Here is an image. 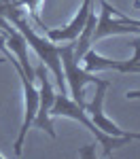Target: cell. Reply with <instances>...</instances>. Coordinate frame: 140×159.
<instances>
[{
    "label": "cell",
    "mask_w": 140,
    "mask_h": 159,
    "mask_svg": "<svg viewBox=\"0 0 140 159\" xmlns=\"http://www.w3.org/2000/svg\"><path fill=\"white\" fill-rule=\"evenodd\" d=\"M4 19H7V21H11V24L15 25L21 34H24L25 43L36 51L38 60H40L51 70L53 79L57 81L60 91H66V79H64V68H62V60H60L62 45H55L53 40H49V38L38 36L36 32H34V28H32V24H30V19H28V11L21 9V4H19V2H13L11 9H9L7 15H4Z\"/></svg>",
    "instance_id": "6da1fadb"
},
{
    "label": "cell",
    "mask_w": 140,
    "mask_h": 159,
    "mask_svg": "<svg viewBox=\"0 0 140 159\" xmlns=\"http://www.w3.org/2000/svg\"><path fill=\"white\" fill-rule=\"evenodd\" d=\"M49 115H51V117H68V119H75V121H79L81 125H85L89 132L96 136V140L104 147V151H102V155H104V157H111L115 148L125 147V144H129L132 140H140V132H129V134H125V136L104 134L102 129H98V127L91 123V119L85 115V108H83V106H79L76 102H72V100L68 98V93H66V91H60V93L55 96Z\"/></svg>",
    "instance_id": "7a4b0ae2"
},
{
    "label": "cell",
    "mask_w": 140,
    "mask_h": 159,
    "mask_svg": "<svg viewBox=\"0 0 140 159\" xmlns=\"http://www.w3.org/2000/svg\"><path fill=\"white\" fill-rule=\"evenodd\" d=\"M60 60H62V68H64V79L68 81V89H70V96H72V102H76L79 106L85 108V98H83V87L87 83H98L100 79L96 74L87 72V70H81L76 66L75 60V40H68V45H62V51H60Z\"/></svg>",
    "instance_id": "3957f363"
},
{
    "label": "cell",
    "mask_w": 140,
    "mask_h": 159,
    "mask_svg": "<svg viewBox=\"0 0 140 159\" xmlns=\"http://www.w3.org/2000/svg\"><path fill=\"white\" fill-rule=\"evenodd\" d=\"M34 72H36V83H38V110H36V117H34L32 125H36L38 129H45L51 138H55V129L51 125V115H49L51 106H53V100H55L49 68L40 61Z\"/></svg>",
    "instance_id": "277c9868"
},
{
    "label": "cell",
    "mask_w": 140,
    "mask_h": 159,
    "mask_svg": "<svg viewBox=\"0 0 140 159\" xmlns=\"http://www.w3.org/2000/svg\"><path fill=\"white\" fill-rule=\"evenodd\" d=\"M108 87H111V83L104 81V79H100V81L96 83V96H93V102H91V104H85V112L91 115V123H93L98 129H102L104 134L125 136V134H129V132L121 129L119 125H115V123L104 115V96H106V89H108Z\"/></svg>",
    "instance_id": "5b68a950"
},
{
    "label": "cell",
    "mask_w": 140,
    "mask_h": 159,
    "mask_svg": "<svg viewBox=\"0 0 140 159\" xmlns=\"http://www.w3.org/2000/svg\"><path fill=\"white\" fill-rule=\"evenodd\" d=\"M134 51L136 55L132 60L117 61V60H106L98 55L96 51L87 49L83 60H85V70L87 72H96V70H119V72H140V40H134Z\"/></svg>",
    "instance_id": "8992f818"
},
{
    "label": "cell",
    "mask_w": 140,
    "mask_h": 159,
    "mask_svg": "<svg viewBox=\"0 0 140 159\" xmlns=\"http://www.w3.org/2000/svg\"><path fill=\"white\" fill-rule=\"evenodd\" d=\"M111 15H113V7L108 2H102V15H100V19L96 21L93 34H91L93 45H96V40L106 38V36H115V34H129V32L132 34H140V28L123 24V21H113Z\"/></svg>",
    "instance_id": "52a82bcc"
},
{
    "label": "cell",
    "mask_w": 140,
    "mask_h": 159,
    "mask_svg": "<svg viewBox=\"0 0 140 159\" xmlns=\"http://www.w3.org/2000/svg\"><path fill=\"white\" fill-rule=\"evenodd\" d=\"M91 11H93V0H83V4H81V9H79V13H76V17L66 25V28H62V30L45 28L47 38L53 40V43H60V40H64V43L76 40V36L81 34V30H83V25H85V21H87V17L91 15Z\"/></svg>",
    "instance_id": "ba28073f"
},
{
    "label": "cell",
    "mask_w": 140,
    "mask_h": 159,
    "mask_svg": "<svg viewBox=\"0 0 140 159\" xmlns=\"http://www.w3.org/2000/svg\"><path fill=\"white\" fill-rule=\"evenodd\" d=\"M0 51L4 53V57H11V53L7 51V40H4V34H2V30H0Z\"/></svg>",
    "instance_id": "9c48e42d"
},
{
    "label": "cell",
    "mask_w": 140,
    "mask_h": 159,
    "mask_svg": "<svg viewBox=\"0 0 140 159\" xmlns=\"http://www.w3.org/2000/svg\"><path fill=\"white\" fill-rule=\"evenodd\" d=\"M125 96H127V100H140V89H136V91H127Z\"/></svg>",
    "instance_id": "30bf717a"
},
{
    "label": "cell",
    "mask_w": 140,
    "mask_h": 159,
    "mask_svg": "<svg viewBox=\"0 0 140 159\" xmlns=\"http://www.w3.org/2000/svg\"><path fill=\"white\" fill-rule=\"evenodd\" d=\"M0 61H7V57H2V55H0Z\"/></svg>",
    "instance_id": "8fae6325"
},
{
    "label": "cell",
    "mask_w": 140,
    "mask_h": 159,
    "mask_svg": "<svg viewBox=\"0 0 140 159\" xmlns=\"http://www.w3.org/2000/svg\"><path fill=\"white\" fill-rule=\"evenodd\" d=\"M0 159H2V153H0Z\"/></svg>",
    "instance_id": "7c38bea8"
}]
</instances>
